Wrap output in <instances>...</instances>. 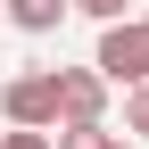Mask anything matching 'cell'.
<instances>
[{
	"instance_id": "cell-1",
	"label": "cell",
	"mask_w": 149,
	"mask_h": 149,
	"mask_svg": "<svg viewBox=\"0 0 149 149\" xmlns=\"http://www.w3.org/2000/svg\"><path fill=\"white\" fill-rule=\"evenodd\" d=\"M91 74L100 83H116V91H133V83H149V25H100V58H91Z\"/></svg>"
},
{
	"instance_id": "cell-2",
	"label": "cell",
	"mask_w": 149,
	"mask_h": 149,
	"mask_svg": "<svg viewBox=\"0 0 149 149\" xmlns=\"http://www.w3.org/2000/svg\"><path fill=\"white\" fill-rule=\"evenodd\" d=\"M0 108H8V124H25V133H50V124H58V83H50V74H8V83H0Z\"/></svg>"
},
{
	"instance_id": "cell-3",
	"label": "cell",
	"mask_w": 149,
	"mask_h": 149,
	"mask_svg": "<svg viewBox=\"0 0 149 149\" xmlns=\"http://www.w3.org/2000/svg\"><path fill=\"white\" fill-rule=\"evenodd\" d=\"M50 83H58V116L66 124H100L108 116V83L91 66H50Z\"/></svg>"
},
{
	"instance_id": "cell-4",
	"label": "cell",
	"mask_w": 149,
	"mask_h": 149,
	"mask_svg": "<svg viewBox=\"0 0 149 149\" xmlns=\"http://www.w3.org/2000/svg\"><path fill=\"white\" fill-rule=\"evenodd\" d=\"M8 17H17L25 33H50V25L66 17V0H8Z\"/></svg>"
},
{
	"instance_id": "cell-5",
	"label": "cell",
	"mask_w": 149,
	"mask_h": 149,
	"mask_svg": "<svg viewBox=\"0 0 149 149\" xmlns=\"http://www.w3.org/2000/svg\"><path fill=\"white\" fill-rule=\"evenodd\" d=\"M108 141H116L108 124H66V133H58V149H108Z\"/></svg>"
},
{
	"instance_id": "cell-6",
	"label": "cell",
	"mask_w": 149,
	"mask_h": 149,
	"mask_svg": "<svg viewBox=\"0 0 149 149\" xmlns=\"http://www.w3.org/2000/svg\"><path fill=\"white\" fill-rule=\"evenodd\" d=\"M124 133L149 141V83H133V100H124Z\"/></svg>"
},
{
	"instance_id": "cell-7",
	"label": "cell",
	"mask_w": 149,
	"mask_h": 149,
	"mask_svg": "<svg viewBox=\"0 0 149 149\" xmlns=\"http://www.w3.org/2000/svg\"><path fill=\"white\" fill-rule=\"evenodd\" d=\"M66 8H83V17H100V25H116V17H124V0H66Z\"/></svg>"
},
{
	"instance_id": "cell-8",
	"label": "cell",
	"mask_w": 149,
	"mask_h": 149,
	"mask_svg": "<svg viewBox=\"0 0 149 149\" xmlns=\"http://www.w3.org/2000/svg\"><path fill=\"white\" fill-rule=\"evenodd\" d=\"M0 149H50V133H25V124H17V133L0 141Z\"/></svg>"
},
{
	"instance_id": "cell-9",
	"label": "cell",
	"mask_w": 149,
	"mask_h": 149,
	"mask_svg": "<svg viewBox=\"0 0 149 149\" xmlns=\"http://www.w3.org/2000/svg\"><path fill=\"white\" fill-rule=\"evenodd\" d=\"M108 149H124V141H108Z\"/></svg>"
}]
</instances>
